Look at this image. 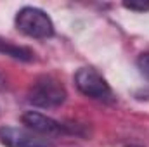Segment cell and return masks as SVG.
Listing matches in <instances>:
<instances>
[{
    "label": "cell",
    "instance_id": "obj_1",
    "mask_svg": "<svg viewBox=\"0 0 149 147\" xmlns=\"http://www.w3.org/2000/svg\"><path fill=\"white\" fill-rule=\"evenodd\" d=\"M28 101L38 107H57L66 101V90L56 78L40 76L28 90Z\"/></svg>",
    "mask_w": 149,
    "mask_h": 147
},
{
    "label": "cell",
    "instance_id": "obj_2",
    "mask_svg": "<svg viewBox=\"0 0 149 147\" xmlns=\"http://www.w3.org/2000/svg\"><path fill=\"white\" fill-rule=\"evenodd\" d=\"M16 26L21 33L31 38H50L54 35L52 19L37 7H23L16 16Z\"/></svg>",
    "mask_w": 149,
    "mask_h": 147
},
{
    "label": "cell",
    "instance_id": "obj_3",
    "mask_svg": "<svg viewBox=\"0 0 149 147\" xmlns=\"http://www.w3.org/2000/svg\"><path fill=\"white\" fill-rule=\"evenodd\" d=\"M74 83H76L78 90L90 99L102 101V102H111L113 101L111 87L92 68H80L74 74Z\"/></svg>",
    "mask_w": 149,
    "mask_h": 147
},
{
    "label": "cell",
    "instance_id": "obj_4",
    "mask_svg": "<svg viewBox=\"0 0 149 147\" xmlns=\"http://www.w3.org/2000/svg\"><path fill=\"white\" fill-rule=\"evenodd\" d=\"M0 142L5 147H56L49 137L19 126H2Z\"/></svg>",
    "mask_w": 149,
    "mask_h": 147
},
{
    "label": "cell",
    "instance_id": "obj_5",
    "mask_svg": "<svg viewBox=\"0 0 149 147\" xmlns=\"http://www.w3.org/2000/svg\"><path fill=\"white\" fill-rule=\"evenodd\" d=\"M23 123L26 125V128L37 132L40 135L45 137H54V135H61L63 133V125L42 112L37 111H28L23 114Z\"/></svg>",
    "mask_w": 149,
    "mask_h": 147
},
{
    "label": "cell",
    "instance_id": "obj_6",
    "mask_svg": "<svg viewBox=\"0 0 149 147\" xmlns=\"http://www.w3.org/2000/svg\"><path fill=\"white\" fill-rule=\"evenodd\" d=\"M0 52H3L5 55H10L14 59H19V61H31L33 59V52L30 49L16 45L9 40H0Z\"/></svg>",
    "mask_w": 149,
    "mask_h": 147
},
{
    "label": "cell",
    "instance_id": "obj_7",
    "mask_svg": "<svg viewBox=\"0 0 149 147\" xmlns=\"http://www.w3.org/2000/svg\"><path fill=\"white\" fill-rule=\"evenodd\" d=\"M123 5L130 10H139V12L149 10V2H146V0H132V2H125Z\"/></svg>",
    "mask_w": 149,
    "mask_h": 147
},
{
    "label": "cell",
    "instance_id": "obj_8",
    "mask_svg": "<svg viewBox=\"0 0 149 147\" xmlns=\"http://www.w3.org/2000/svg\"><path fill=\"white\" fill-rule=\"evenodd\" d=\"M137 68H139V69H141V73L149 80V52L142 54V55L137 59Z\"/></svg>",
    "mask_w": 149,
    "mask_h": 147
}]
</instances>
